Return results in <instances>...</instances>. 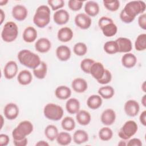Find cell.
<instances>
[{
	"mask_svg": "<svg viewBox=\"0 0 146 146\" xmlns=\"http://www.w3.org/2000/svg\"><path fill=\"white\" fill-rule=\"evenodd\" d=\"M17 58L21 64L33 70L36 68L41 62L40 57L36 54L27 49L21 50Z\"/></svg>",
	"mask_w": 146,
	"mask_h": 146,
	"instance_id": "1",
	"label": "cell"
},
{
	"mask_svg": "<svg viewBox=\"0 0 146 146\" xmlns=\"http://www.w3.org/2000/svg\"><path fill=\"white\" fill-rule=\"evenodd\" d=\"M51 11L47 5H40L36 9L33 17V23L38 27L44 28L50 22Z\"/></svg>",
	"mask_w": 146,
	"mask_h": 146,
	"instance_id": "2",
	"label": "cell"
},
{
	"mask_svg": "<svg viewBox=\"0 0 146 146\" xmlns=\"http://www.w3.org/2000/svg\"><path fill=\"white\" fill-rule=\"evenodd\" d=\"M145 3L143 1H132L128 2L122 11L129 17L135 19L139 14L144 13L145 11Z\"/></svg>",
	"mask_w": 146,
	"mask_h": 146,
	"instance_id": "3",
	"label": "cell"
},
{
	"mask_svg": "<svg viewBox=\"0 0 146 146\" xmlns=\"http://www.w3.org/2000/svg\"><path fill=\"white\" fill-rule=\"evenodd\" d=\"M34 126L33 123L29 120L21 121L18 125L13 130L12 137L13 140H22L29 135L33 131Z\"/></svg>",
	"mask_w": 146,
	"mask_h": 146,
	"instance_id": "4",
	"label": "cell"
},
{
	"mask_svg": "<svg viewBox=\"0 0 146 146\" xmlns=\"http://www.w3.org/2000/svg\"><path fill=\"white\" fill-rule=\"evenodd\" d=\"M18 35V27L17 25L13 22H7L3 26L1 32L2 40L7 43L14 41Z\"/></svg>",
	"mask_w": 146,
	"mask_h": 146,
	"instance_id": "5",
	"label": "cell"
},
{
	"mask_svg": "<svg viewBox=\"0 0 146 146\" xmlns=\"http://www.w3.org/2000/svg\"><path fill=\"white\" fill-rule=\"evenodd\" d=\"M43 114L48 120L58 121L62 118L64 114V111L63 108L59 105L50 103L44 107Z\"/></svg>",
	"mask_w": 146,
	"mask_h": 146,
	"instance_id": "6",
	"label": "cell"
},
{
	"mask_svg": "<svg viewBox=\"0 0 146 146\" xmlns=\"http://www.w3.org/2000/svg\"><path fill=\"white\" fill-rule=\"evenodd\" d=\"M98 25L105 36L111 37L117 33V26L113 20L108 17L100 18L98 21Z\"/></svg>",
	"mask_w": 146,
	"mask_h": 146,
	"instance_id": "7",
	"label": "cell"
},
{
	"mask_svg": "<svg viewBox=\"0 0 146 146\" xmlns=\"http://www.w3.org/2000/svg\"><path fill=\"white\" fill-rule=\"evenodd\" d=\"M138 129L137 123L132 120L125 122L118 132V136L123 140H127L134 136Z\"/></svg>",
	"mask_w": 146,
	"mask_h": 146,
	"instance_id": "8",
	"label": "cell"
},
{
	"mask_svg": "<svg viewBox=\"0 0 146 146\" xmlns=\"http://www.w3.org/2000/svg\"><path fill=\"white\" fill-rule=\"evenodd\" d=\"M74 22L76 26L80 29L87 30L91 26L92 19L86 14L79 13L75 16Z\"/></svg>",
	"mask_w": 146,
	"mask_h": 146,
	"instance_id": "9",
	"label": "cell"
},
{
	"mask_svg": "<svg viewBox=\"0 0 146 146\" xmlns=\"http://www.w3.org/2000/svg\"><path fill=\"white\" fill-rule=\"evenodd\" d=\"M124 110L127 116L135 117L139 112L140 105L139 103L135 100H128L124 104Z\"/></svg>",
	"mask_w": 146,
	"mask_h": 146,
	"instance_id": "10",
	"label": "cell"
},
{
	"mask_svg": "<svg viewBox=\"0 0 146 146\" xmlns=\"http://www.w3.org/2000/svg\"><path fill=\"white\" fill-rule=\"evenodd\" d=\"M118 52L127 53L129 52L132 49L131 40L125 37H119L115 40Z\"/></svg>",
	"mask_w": 146,
	"mask_h": 146,
	"instance_id": "11",
	"label": "cell"
},
{
	"mask_svg": "<svg viewBox=\"0 0 146 146\" xmlns=\"http://www.w3.org/2000/svg\"><path fill=\"white\" fill-rule=\"evenodd\" d=\"M18 67L17 63L14 60L9 61L3 68V75L6 79H12L17 74Z\"/></svg>",
	"mask_w": 146,
	"mask_h": 146,
	"instance_id": "12",
	"label": "cell"
},
{
	"mask_svg": "<svg viewBox=\"0 0 146 146\" xmlns=\"http://www.w3.org/2000/svg\"><path fill=\"white\" fill-rule=\"evenodd\" d=\"M19 112V110L18 106L14 103L7 104L3 109V113L6 119L10 120L15 119Z\"/></svg>",
	"mask_w": 146,
	"mask_h": 146,
	"instance_id": "13",
	"label": "cell"
},
{
	"mask_svg": "<svg viewBox=\"0 0 146 146\" xmlns=\"http://www.w3.org/2000/svg\"><path fill=\"white\" fill-rule=\"evenodd\" d=\"M11 14L15 19L18 21H22L27 17L28 11L25 6L16 5L13 7Z\"/></svg>",
	"mask_w": 146,
	"mask_h": 146,
	"instance_id": "14",
	"label": "cell"
},
{
	"mask_svg": "<svg viewBox=\"0 0 146 146\" xmlns=\"http://www.w3.org/2000/svg\"><path fill=\"white\" fill-rule=\"evenodd\" d=\"M54 22L58 25L66 24L70 19V14L64 9H60L56 11L53 15Z\"/></svg>",
	"mask_w": 146,
	"mask_h": 146,
	"instance_id": "15",
	"label": "cell"
},
{
	"mask_svg": "<svg viewBox=\"0 0 146 146\" xmlns=\"http://www.w3.org/2000/svg\"><path fill=\"white\" fill-rule=\"evenodd\" d=\"M100 120L105 125H111L114 123L116 120V113L112 109L105 110L101 115Z\"/></svg>",
	"mask_w": 146,
	"mask_h": 146,
	"instance_id": "16",
	"label": "cell"
},
{
	"mask_svg": "<svg viewBox=\"0 0 146 146\" xmlns=\"http://www.w3.org/2000/svg\"><path fill=\"white\" fill-rule=\"evenodd\" d=\"M51 48L50 40L46 38H40L35 43V50L40 53H46L50 51Z\"/></svg>",
	"mask_w": 146,
	"mask_h": 146,
	"instance_id": "17",
	"label": "cell"
},
{
	"mask_svg": "<svg viewBox=\"0 0 146 146\" xmlns=\"http://www.w3.org/2000/svg\"><path fill=\"white\" fill-rule=\"evenodd\" d=\"M57 58L62 62H66L70 59L71 55L70 48L65 45H60L58 46L55 51Z\"/></svg>",
	"mask_w": 146,
	"mask_h": 146,
	"instance_id": "18",
	"label": "cell"
},
{
	"mask_svg": "<svg viewBox=\"0 0 146 146\" xmlns=\"http://www.w3.org/2000/svg\"><path fill=\"white\" fill-rule=\"evenodd\" d=\"M105 70L106 69L104 68V67L102 63L99 62H95L90 68V74L94 79L98 80L102 78L104 75Z\"/></svg>",
	"mask_w": 146,
	"mask_h": 146,
	"instance_id": "19",
	"label": "cell"
},
{
	"mask_svg": "<svg viewBox=\"0 0 146 146\" xmlns=\"http://www.w3.org/2000/svg\"><path fill=\"white\" fill-rule=\"evenodd\" d=\"M74 36L72 30L68 27L60 28L57 33L58 39L62 42H68L70 41Z\"/></svg>",
	"mask_w": 146,
	"mask_h": 146,
	"instance_id": "20",
	"label": "cell"
},
{
	"mask_svg": "<svg viewBox=\"0 0 146 146\" xmlns=\"http://www.w3.org/2000/svg\"><path fill=\"white\" fill-rule=\"evenodd\" d=\"M71 87L75 92L77 93H83L87 90L88 84L85 79L82 78H76L72 80Z\"/></svg>",
	"mask_w": 146,
	"mask_h": 146,
	"instance_id": "21",
	"label": "cell"
},
{
	"mask_svg": "<svg viewBox=\"0 0 146 146\" xmlns=\"http://www.w3.org/2000/svg\"><path fill=\"white\" fill-rule=\"evenodd\" d=\"M99 4L94 1H88L84 5V11L89 17H95L99 13Z\"/></svg>",
	"mask_w": 146,
	"mask_h": 146,
	"instance_id": "22",
	"label": "cell"
},
{
	"mask_svg": "<svg viewBox=\"0 0 146 146\" xmlns=\"http://www.w3.org/2000/svg\"><path fill=\"white\" fill-rule=\"evenodd\" d=\"M37 35L36 30L32 26H28L24 30L22 34V38L25 42L32 43L36 40Z\"/></svg>",
	"mask_w": 146,
	"mask_h": 146,
	"instance_id": "23",
	"label": "cell"
},
{
	"mask_svg": "<svg viewBox=\"0 0 146 146\" xmlns=\"http://www.w3.org/2000/svg\"><path fill=\"white\" fill-rule=\"evenodd\" d=\"M121 64L127 68H131L133 67L137 63L136 56L132 53H125L121 57Z\"/></svg>",
	"mask_w": 146,
	"mask_h": 146,
	"instance_id": "24",
	"label": "cell"
},
{
	"mask_svg": "<svg viewBox=\"0 0 146 146\" xmlns=\"http://www.w3.org/2000/svg\"><path fill=\"white\" fill-rule=\"evenodd\" d=\"M80 102L76 98L68 99L66 103V109L70 114H76L80 110Z\"/></svg>",
	"mask_w": 146,
	"mask_h": 146,
	"instance_id": "25",
	"label": "cell"
},
{
	"mask_svg": "<svg viewBox=\"0 0 146 146\" xmlns=\"http://www.w3.org/2000/svg\"><path fill=\"white\" fill-rule=\"evenodd\" d=\"M55 95L59 99L67 100L71 95V90L66 86H59L55 90Z\"/></svg>",
	"mask_w": 146,
	"mask_h": 146,
	"instance_id": "26",
	"label": "cell"
},
{
	"mask_svg": "<svg viewBox=\"0 0 146 146\" xmlns=\"http://www.w3.org/2000/svg\"><path fill=\"white\" fill-rule=\"evenodd\" d=\"M18 83L23 86H26L31 83L33 80V75L31 72L27 70L20 71L17 76Z\"/></svg>",
	"mask_w": 146,
	"mask_h": 146,
	"instance_id": "27",
	"label": "cell"
},
{
	"mask_svg": "<svg viewBox=\"0 0 146 146\" xmlns=\"http://www.w3.org/2000/svg\"><path fill=\"white\" fill-rule=\"evenodd\" d=\"M76 120L79 124L84 126L89 124L91 120V116L88 111L79 110L76 113Z\"/></svg>",
	"mask_w": 146,
	"mask_h": 146,
	"instance_id": "28",
	"label": "cell"
},
{
	"mask_svg": "<svg viewBox=\"0 0 146 146\" xmlns=\"http://www.w3.org/2000/svg\"><path fill=\"white\" fill-rule=\"evenodd\" d=\"M102 103V98L99 95H91L87 100V105L91 110L99 108L101 107Z\"/></svg>",
	"mask_w": 146,
	"mask_h": 146,
	"instance_id": "29",
	"label": "cell"
},
{
	"mask_svg": "<svg viewBox=\"0 0 146 146\" xmlns=\"http://www.w3.org/2000/svg\"><path fill=\"white\" fill-rule=\"evenodd\" d=\"M89 136L88 133L83 129H78L76 131L73 135V141L77 144H83L88 141Z\"/></svg>",
	"mask_w": 146,
	"mask_h": 146,
	"instance_id": "30",
	"label": "cell"
},
{
	"mask_svg": "<svg viewBox=\"0 0 146 146\" xmlns=\"http://www.w3.org/2000/svg\"><path fill=\"white\" fill-rule=\"evenodd\" d=\"M34 75L38 79H44L47 72V64L41 61L40 64L35 68L33 70Z\"/></svg>",
	"mask_w": 146,
	"mask_h": 146,
	"instance_id": "31",
	"label": "cell"
},
{
	"mask_svg": "<svg viewBox=\"0 0 146 146\" xmlns=\"http://www.w3.org/2000/svg\"><path fill=\"white\" fill-rule=\"evenodd\" d=\"M98 92L102 98L109 99L113 96L115 94V90L111 86H104L100 87Z\"/></svg>",
	"mask_w": 146,
	"mask_h": 146,
	"instance_id": "32",
	"label": "cell"
},
{
	"mask_svg": "<svg viewBox=\"0 0 146 146\" xmlns=\"http://www.w3.org/2000/svg\"><path fill=\"white\" fill-rule=\"evenodd\" d=\"M44 135L47 139L52 141L55 140L59 133L57 127L52 124L48 125L44 129Z\"/></svg>",
	"mask_w": 146,
	"mask_h": 146,
	"instance_id": "33",
	"label": "cell"
},
{
	"mask_svg": "<svg viewBox=\"0 0 146 146\" xmlns=\"http://www.w3.org/2000/svg\"><path fill=\"white\" fill-rule=\"evenodd\" d=\"M56 142L61 145H67L71 143L72 136L66 132H60L58 133L56 138Z\"/></svg>",
	"mask_w": 146,
	"mask_h": 146,
	"instance_id": "34",
	"label": "cell"
},
{
	"mask_svg": "<svg viewBox=\"0 0 146 146\" xmlns=\"http://www.w3.org/2000/svg\"><path fill=\"white\" fill-rule=\"evenodd\" d=\"M135 48L138 51L146 49V34L143 33L137 36L135 42Z\"/></svg>",
	"mask_w": 146,
	"mask_h": 146,
	"instance_id": "35",
	"label": "cell"
},
{
	"mask_svg": "<svg viewBox=\"0 0 146 146\" xmlns=\"http://www.w3.org/2000/svg\"><path fill=\"white\" fill-rule=\"evenodd\" d=\"M75 121L70 116L64 117L61 121V126L63 129L67 131H71L75 128Z\"/></svg>",
	"mask_w": 146,
	"mask_h": 146,
	"instance_id": "36",
	"label": "cell"
},
{
	"mask_svg": "<svg viewBox=\"0 0 146 146\" xmlns=\"http://www.w3.org/2000/svg\"><path fill=\"white\" fill-rule=\"evenodd\" d=\"M98 136L101 140L104 141H108L111 140L113 136V131L108 127H103L99 130Z\"/></svg>",
	"mask_w": 146,
	"mask_h": 146,
	"instance_id": "37",
	"label": "cell"
},
{
	"mask_svg": "<svg viewBox=\"0 0 146 146\" xmlns=\"http://www.w3.org/2000/svg\"><path fill=\"white\" fill-rule=\"evenodd\" d=\"M73 51L77 56H83L87 52V46L84 43L78 42L74 46Z\"/></svg>",
	"mask_w": 146,
	"mask_h": 146,
	"instance_id": "38",
	"label": "cell"
},
{
	"mask_svg": "<svg viewBox=\"0 0 146 146\" xmlns=\"http://www.w3.org/2000/svg\"><path fill=\"white\" fill-rule=\"evenodd\" d=\"M104 51L108 54H114L118 52L115 40L106 42L103 46Z\"/></svg>",
	"mask_w": 146,
	"mask_h": 146,
	"instance_id": "39",
	"label": "cell"
},
{
	"mask_svg": "<svg viewBox=\"0 0 146 146\" xmlns=\"http://www.w3.org/2000/svg\"><path fill=\"white\" fill-rule=\"evenodd\" d=\"M103 2L104 7L111 11H116L120 7V2L117 0H104Z\"/></svg>",
	"mask_w": 146,
	"mask_h": 146,
	"instance_id": "40",
	"label": "cell"
},
{
	"mask_svg": "<svg viewBox=\"0 0 146 146\" xmlns=\"http://www.w3.org/2000/svg\"><path fill=\"white\" fill-rule=\"evenodd\" d=\"M95 61L91 58H85L83 59L80 64L81 70L86 74H90V68Z\"/></svg>",
	"mask_w": 146,
	"mask_h": 146,
	"instance_id": "41",
	"label": "cell"
},
{
	"mask_svg": "<svg viewBox=\"0 0 146 146\" xmlns=\"http://www.w3.org/2000/svg\"><path fill=\"white\" fill-rule=\"evenodd\" d=\"M47 3L53 11L62 9L64 6V2L63 0H49Z\"/></svg>",
	"mask_w": 146,
	"mask_h": 146,
	"instance_id": "42",
	"label": "cell"
},
{
	"mask_svg": "<svg viewBox=\"0 0 146 146\" xmlns=\"http://www.w3.org/2000/svg\"><path fill=\"white\" fill-rule=\"evenodd\" d=\"M83 4V1H78V0H70L68 2V6L69 9L74 11H77L80 10Z\"/></svg>",
	"mask_w": 146,
	"mask_h": 146,
	"instance_id": "43",
	"label": "cell"
},
{
	"mask_svg": "<svg viewBox=\"0 0 146 146\" xmlns=\"http://www.w3.org/2000/svg\"><path fill=\"white\" fill-rule=\"evenodd\" d=\"M111 80H112V74L111 72L109 70L106 69L102 78L99 80H98L97 82L101 84H107L108 83H110L111 81Z\"/></svg>",
	"mask_w": 146,
	"mask_h": 146,
	"instance_id": "44",
	"label": "cell"
},
{
	"mask_svg": "<svg viewBox=\"0 0 146 146\" xmlns=\"http://www.w3.org/2000/svg\"><path fill=\"white\" fill-rule=\"evenodd\" d=\"M138 25L139 27L144 30H146V14L145 13L141 14L137 19Z\"/></svg>",
	"mask_w": 146,
	"mask_h": 146,
	"instance_id": "45",
	"label": "cell"
},
{
	"mask_svg": "<svg viewBox=\"0 0 146 146\" xmlns=\"http://www.w3.org/2000/svg\"><path fill=\"white\" fill-rule=\"evenodd\" d=\"M120 18L122 22L125 23H130L132 22L135 19L129 17L127 14H125L122 10L120 13Z\"/></svg>",
	"mask_w": 146,
	"mask_h": 146,
	"instance_id": "46",
	"label": "cell"
},
{
	"mask_svg": "<svg viewBox=\"0 0 146 146\" xmlns=\"http://www.w3.org/2000/svg\"><path fill=\"white\" fill-rule=\"evenodd\" d=\"M10 141V138L8 135L2 133L0 135V145L6 146Z\"/></svg>",
	"mask_w": 146,
	"mask_h": 146,
	"instance_id": "47",
	"label": "cell"
},
{
	"mask_svg": "<svg viewBox=\"0 0 146 146\" xmlns=\"http://www.w3.org/2000/svg\"><path fill=\"white\" fill-rule=\"evenodd\" d=\"M142 142L140 139L138 138H132L130 139L127 144L128 146H141Z\"/></svg>",
	"mask_w": 146,
	"mask_h": 146,
	"instance_id": "48",
	"label": "cell"
},
{
	"mask_svg": "<svg viewBox=\"0 0 146 146\" xmlns=\"http://www.w3.org/2000/svg\"><path fill=\"white\" fill-rule=\"evenodd\" d=\"M28 143V140L27 137H25L22 140H13V144L15 146H26Z\"/></svg>",
	"mask_w": 146,
	"mask_h": 146,
	"instance_id": "49",
	"label": "cell"
},
{
	"mask_svg": "<svg viewBox=\"0 0 146 146\" xmlns=\"http://www.w3.org/2000/svg\"><path fill=\"white\" fill-rule=\"evenodd\" d=\"M139 120L142 125H143L144 126L146 125V111L145 110L143 111L140 115Z\"/></svg>",
	"mask_w": 146,
	"mask_h": 146,
	"instance_id": "50",
	"label": "cell"
},
{
	"mask_svg": "<svg viewBox=\"0 0 146 146\" xmlns=\"http://www.w3.org/2000/svg\"><path fill=\"white\" fill-rule=\"evenodd\" d=\"M5 18V13L2 9H0V25H2Z\"/></svg>",
	"mask_w": 146,
	"mask_h": 146,
	"instance_id": "51",
	"label": "cell"
},
{
	"mask_svg": "<svg viewBox=\"0 0 146 146\" xmlns=\"http://www.w3.org/2000/svg\"><path fill=\"white\" fill-rule=\"evenodd\" d=\"M35 145H38V146H48V145H49V144L47 142H46V141L40 140V141H38Z\"/></svg>",
	"mask_w": 146,
	"mask_h": 146,
	"instance_id": "52",
	"label": "cell"
},
{
	"mask_svg": "<svg viewBox=\"0 0 146 146\" xmlns=\"http://www.w3.org/2000/svg\"><path fill=\"white\" fill-rule=\"evenodd\" d=\"M141 102L144 107H146V95H144L141 99Z\"/></svg>",
	"mask_w": 146,
	"mask_h": 146,
	"instance_id": "53",
	"label": "cell"
},
{
	"mask_svg": "<svg viewBox=\"0 0 146 146\" xmlns=\"http://www.w3.org/2000/svg\"><path fill=\"white\" fill-rule=\"evenodd\" d=\"M141 90H143V92H146V82L145 81H144L141 84Z\"/></svg>",
	"mask_w": 146,
	"mask_h": 146,
	"instance_id": "54",
	"label": "cell"
},
{
	"mask_svg": "<svg viewBox=\"0 0 146 146\" xmlns=\"http://www.w3.org/2000/svg\"><path fill=\"white\" fill-rule=\"evenodd\" d=\"M8 2L9 1L7 0H1L0 1V5L1 6L6 5V4L8 3Z\"/></svg>",
	"mask_w": 146,
	"mask_h": 146,
	"instance_id": "55",
	"label": "cell"
},
{
	"mask_svg": "<svg viewBox=\"0 0 146 146\" xmlns=\"http://www.w3.org/2000/svg\"><path fill=\"white\" fill-rule=\"evenodd\" d=\"M118 145H121V146H123V145L125 146V145H127V144L125 143L124 140H123V139H122V140L120 141V142L118 143Z\"/></svg>",
	"mask_w": 146,
	"mask_h": 146,
	"instance_id": "56",
	"label": "cell"
},
{
	"mask_svg": "<svg viewBox=\"0 0 146 146\" xmlns=\"http://www.w3.org/2000/svg\"><path fill=\"white\" fill-rule=\"evenodd\" d=\"M1 129L2 128L3 125V117L2 115H1Z\"/></svg>",
	"mask_w": 146,
	"mask_h": 146,
	"instance_id": "57",
	"label": "cell"
}]
</instances>
